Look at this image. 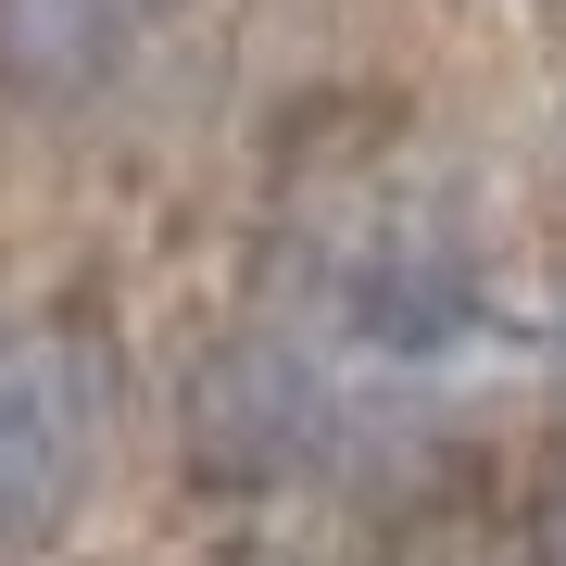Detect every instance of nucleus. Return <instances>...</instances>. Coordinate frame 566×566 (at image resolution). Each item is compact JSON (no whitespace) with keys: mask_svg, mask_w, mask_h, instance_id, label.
Masks as SVG:
<instances>
[{"mask_svg":"<svg viewBox=\"0 0 566 566\" xmlns=\"http://www.w3.org/2000/svg\"><path fill=\"white\" fill-rule=\"evenodd\" d=\"M76 441H88V365L39 340V353H0V528L39 516L63 479H76Z\"/></svg>","mask_w":566,"mask_h":566,"instance_id":"1","label":"nucleus"},{"mask_svg":"<svg viewBox=\"0 0 566 566\" xmlns=\"http://www.w3.org/2000/svg\"><path fill=\"white\" fill-rule=\"evenodd\" d=\"M139 13V0H0V25H13V51L25 63H88V51H114V25Z\"/></svg>","mask_w":566,"mask_h":566,"instance_id":"2","label":"nucleus"}]
</instances>
